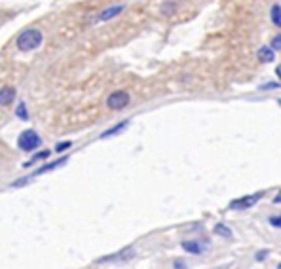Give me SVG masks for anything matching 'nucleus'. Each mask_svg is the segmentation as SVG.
<instances>
[{
	"label": "nucleus",
	"mask_w": 281,
	"mask_h": 269,
	"mask_svg": "<svg viewBox=\"0 0 281 269\" xmlns=\"http://www.w3.org/2000/svg\"><path fill=\"white\" fill-rule=\"evenodd\" d=\"M256 57H259L261 63H272V61L275 59V51L270 46H264L256 51Z\"/></svg>",
	"instance_id": "nucleus-7"
},
{
	"label": "nucleus",
	"mask_w": 281,
	"mask_h": 269,
	"mask_svg": "<svg viewBox=\"0 0 281 269\" xmlns=\"http://www.w3.org/2000/svg\"><path fill=\"white\" fill-rule=\"evenodd\" d=\"M42 44V33L38 29H27L17 36L15 46L19 51H33Z\"/></svg>",
	"instance_id": "nucleus-1"
},
{
	"label": "nucleus",
	"mask_w": 281,
	"mask_h": 269,
	"mask_svg": "<svg viewBox=\"0 0 281 269\" xmlns=\"http://www.w3.org/2000/svg\"><path fill=\"white\" fill-rule=\"evenodd\" d=\"M48 155H50V152H48V150H44V152H40V154H36V155H34L33 159H31V162L25 163L23 167H31V165H34V163H36V162H40V159H48Z\"/></svg>",
	"instance_id": "nucleus-14"
},
{
	"label": "nucleus",
	"mask_w": 281,
	"mask_h": 269,
	"mask_svg": "<svg viewBox=\"0 0 281 269\" xmlns=\"http://www.w3.org/2000/svg\"><path fill=\"white\" fill-rule=\"evenodd\" d=\"M279 88V84H274V82H270V84H264V86H261L262 91H270V89H277Z\"/></svg>",
	"instance_id": "nucleus-17"
},
{
	"label": "nucleus",
	"mask_w": 281,
	"mask_h": 269,
	"mask_svg": "<svg viewBox=\"0 0 281 269\" xmlns=\"http://www.w3.org/2000/svg\"><path fill=\"white\" fill-rule=\"evenodd\" d=\"M175 267H177V269H184V263H182V262H175Z\"/></svg>",
	"instance_id": "nucleus-22"
},
{
	"label": "nucleus",
	"mask_w": 281,
	"mask_h": 269,
	"mask_svg": "<svg viewBox=\"0 0 281 269\" xmlns=\"http://www.w3.org/2000/svg\"><path fill=\"white\" fill-rule=\"evenodd\" d=\"M129 125V121H122V123H118V125H114L112 129H108V131H105V133L101 134V139H108V137H114L116 133H120V131H124V129Z\"/></svg>",
	"instance_id": "nucleus-12"
},
{
	"label": "nucleus",
	"mask_w": 281,
	"mask_h": 269,
	"mask_svg": "<svg viewBox=\"0 0 281 269\" xmlns=\"http://www.w3.org/2000/svg\"><path fill=\"white\" fill-rule=\"evenodd\" d=\"M15 99V89L6 86V88L0 89V106H8V104H12Z\"/></svg>",
	"instance_id": "nucleus-6"
},
{
	"label": "nucleus",
	"mask_w": 281,
	"mask_h": 269,
	"mask_svg": "<svg viewBox=\"0 0 281 269\" xmlns=\"http://www.w3.org/2000/svg\"><path fill=\"white\" fill-rule=\"evenodd\" d=\"M213 231L217 233V235L224 237V239H230V237H232V231H230V229H228L226 226H224V224H217Z\"/></svg>",
	"instance_id": "nucleus-13"
},
{
	"label": "nucleus",
	"mask_w": 281,
	"mask_h": 269,
	"mask_svg": "<svg viewBox=\"0 0 281 269\" xmlns=\"http://www.w3.org/2000/svg\"><path fill=\"white\" fill-rule=\"evenodd\" d=\"M275 74L279 76V80H281V65H277V68H275Z\"/></svg>",
	"instance_id": "nucleus-23"
},
{
	"label": "nucleus",
	"mask_w": 281,
	"mask_h": 269,
	"mask_svg": "<svg viewBox=\"0 0 281 269\" xmlns=\"http://www.w3.org/2000/svg\"><path fill=\"white\" fill-rule=\"evenodd\" d=\"M42 144L40 137L34 133V131H23L17 139V146H19L23 152H33Z\"/></svg>",
	"instance_id": "nucleus-2"
},
{
	"label": "nucleus",
	"mask_w": 281,
	"mask_h": 269,
	"mask_svg": "<svg viewBox=\"0 0 281 269\" xmlns=\"http://www.w3.org/2000/svg\"><path fill=\"white\" fill-rule=\"evenodd\" d=\"M68 146H71V142H63V144H57V152H61V150H65V148H68Z\"/></svg>",
	"instance_id": "nucleus-19"
},
{
	"label": "nucleus",
	"mask_w": 281,
	"mask_h": 269,
	"mask_svg": "<svg viewBox=\"0 0 281 269\" xmlns=\"http://www.w3.org/2000/svg\"><path fill=\"white\" fill-rule=\"evenodd\" d=\"M181 247L182 250H186L190 254H201V252H203V247H201L198 241H182Z\"/></svg>",
	"instance_id": "nucleus-8"
},
{
	"label": "nucleus",
	"mask_w": 281,
	"mask_h": 269,
	"mask_svg": "<svg viewBox=\"0 0 281 269\" xmlns=\"http://www.w3.org/2000/svg\"><path fill=\"white\" fill-rule=\"evenodd\" d=\"M274 203H275V205H279V203H281V192L277 194V197H274Z\"/></svg>",
	"instance_id": "nucleus-21"
},
{
	"label": "nucleus",
	"mask_w": 281,
	"mask_h": 269,
	"mask_svg": "<svg viewBox=\"0 0 281 269\" xmlns=\"http://www.w3.org/2000/svg\"><path fill=\"white\" fill-rule=\"evenodd\" d=\"M107 104L110 110H122L129 104V93L127 91H114L107 99Z\"/></svg>",
	"instance_id": "nucleus-4"
},
{
	"label": "nucleus",
	"mask_w": 281,
	"mask_h": 269,
	"mask_svg": "<svg viewBox=\"0 0 281 269\" xmlns=\"http://www.w3.org/2000/svg\"><path fill=\"white\" fill-rule=\"evenodd\" d=\"M270 224H272L274 228H281V214L279 216H272V218H270Z\"/></svg>",
	"instance_id": "nucleus-18"
},
{
	"label": "nucleus",
	"mask_w": 281,
	"mask_h": 269,
	"mask_svg": "<svg viewBox=\"0 0 281 269\" xmlns=\"http://www.w3.org/2000/svg\"><path fill=\"white\" fill-rule=\"evenodd\" d=\"M277 269H281V263H279V265H277Z\"/></svg>",
	"instance_id": "nucleus-24"
},
{
	"label": "nucleus",
	"mask_w": 281,
	"mask_h": 269,
	"mask_svg": "<svg viewBox=\"0 0 281 269\" xmlns=\"http://www.w3.org/2000/svg\"><path fill=\"white\" fill-rule=\"evenodd\" d=\"M68 162V155H65V157H61V159H57V162L50 163V165H44V167H40L34 175H44V173H50V171H54V169H57L59 165H65V163Z\"/></svg>",
	"instance_id": "nucleus-9"
},
{
	"label": "nucleus",
	"mask_w": 281,
	"mask_h": 269,
	"mask_svg": "<svg viewBox=\"0 0 281 269\" xmlns=\"http://www.w3.org/2000/svg\"><path fill=\"white\" fill-rule=\"evenodd\" d=\"M133 258V249H124L118 254H110L105 256V258H99L97 263H110V262H126V260H131Z\"/></svg>",
	"instance_id": "nucleus-5"
},
{
	"label": "nucleus",
	"mask_w": 281,
	"mask_h": 269,
	"mask_svg": "<svg viewBox=\"0 0 281 269\" xmlns=\"http://www.w3.org/2000/svg\"><path fill=\"white\" fill-rule=\"evenodd\" d=\"M15 114L19 116L21 120H29V114H27V108H25V104L21 102L19 106H17V110H15Z\"/></svg>",
	"instance_id": "nucleus-15"
},
{
	"label": "nucleus",
	"mask_w": 281,
	"mask_h": 269,
	"mask_svg": "<svg viewBox=\"0 0 281 269\" xmlns=\"http://www.w3.org/2000/svg\"><path fill=\"white\" fill-rule=\"evenodd\" d=\"M262 194H253V195H243L240 199H234V201H230V210H247L251 207H254L256 203L261 201Z\"/></svg>",
	"instance_id": "nucleus-3"
},
{
	"label": "nucleus",
	"mask_w": 281,
	"mask_h": 269,
	"mask_svg": "<svg viewBox=\"0 0 281 269\" xmlns=\"http://www.w3.org/2000/svg\"><path fill=\"white\" fill-rule=\"evenodd\" d=\"M124 12V6H114V8H108V10H105L103 14L99 15L101 21H107V19H112V17H116L118 14H122Z\"/></svg>",
	"instance_id": "nucleus-10"
},
{
	"label": "nucleus",
	"mask_w": 281,
	"mask_h": 269,
	"mask_svg": "<svg viewBox=\"0 0 281 269\" xmlns=\"http://www.w3.org/2000/svg\"><path fill=\"white\" fill-rule=\"evenodd\" d=\"M270 19H272V23H274L275 27L281 29V6L279 4H274V6H272V10H270Z\"/></svg>",
	"instance_id": "nucleus-11"
},
{
	"label": "nucleus",
	"mask_w": 281,
	"mask_h": 269,
	"mask_svg": "<svg viewBox=\"0 0 281 269\" xmlns=\"http://www.w3.org/2000/svg\"><path fill=\"white\" fill-rule=\"evenodd\" d=\"M270 47H272V49H281V34H277V36H274V38H272V42H270Z\"/></svg>",
	"instance_id": "nucleus-16"
},
{
	"label": "nucleus",
	"mask_w": 281,
	"mask_h": 269,
	"mask_svg": "<svg viewBox=\"0 0 281 269\" xmlns=\"http://www.w3.org/2000/svg\"><path fill=\"white\" fill-rule=\"evenodd\" d=\"M268 256V250L266 252H264V250H262V252H259V254H256V260H259V262H261V260H264V258H266Z\"/></svg>",
	"instance_id": "nucleus-20"
}]
</instances>
